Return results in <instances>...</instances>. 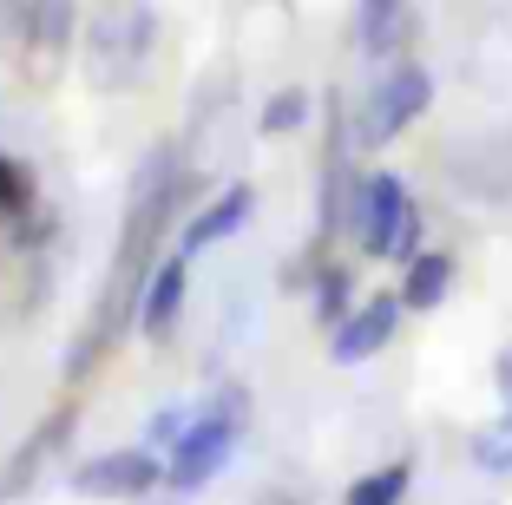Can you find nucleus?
<instances>
[{
	"instance_id": "f257e3e1",
	"label": "nucleus",
	"mask_w": 512,
	"mask_h": 505,
	"mask_svg": "<svg viewBox=\"0 0 512 505\" xmlns=\"http://www.w3.org/2000/svg\"><path fill=\"white\" fill-rule=\"evenodd\" d=\"M335 223L342 237L368 256V263H407L421 243V204L414 191L401 184V171H348L342 184V204H335Z\"/></svg>"
},
{
	"instance_id": "f03ea898",
	"label": "nucleus",
	"mask_w": 512,
	"mask_h": 505,
	"mask_svg": "<svg viewBox=\"0 0 512 505\" xmlns=\"http://www.w3.org/2000/svg\"><path fill=\"white\" fill-rule=\"evenodd\" d=\"M151 40H158V14H151V0H106V7L92 14V40H86L92 86L132 92L138 73H145V60H151Z\"/></svg>"
},
{
	"instance_id": "7ed1b4c3",
	"label": "nucleus",
	"mask_w": 512,
	"mask_h": 505,
	"mask_svg": "<svg viewBox=\"0 0 512 505\" xmlns=\"http://www.w3.org/2000/svg\"><path fill=\"white\" fill-rule=\"evenodd\" d=\"M427 105H434V73L421 60H388V73H375V86L362 92L355 105V145L362 151H381L407 132L414 119H427Z\"/></svg>"
},
{
	"instance_id": "20e7f679",
	"label": "nucleus",
	"mask_w": 512,
	"mask_h": 505,
	"mask_svg": "<svg viewBox=\"0 0 512 505\" xmlns=\"http://www.w3.org/2000/svg\"><path fill=\"white\" fill-rule=\"evenodd\" d=\"M237 433H243V407H237V401L191 407V420H184L178 440H171L165 479H171L178 492H204V486H211V479L230 466V453H237Z\"/></svg>"
},
{
	"instance_id": "39448f33",
	"label": "nucleus",
	"mask_w": 512,
	"mask_h": 505,
	"mask_svg": "<svg viewBox=\"0 0 512 505\" xmlns=\"http://www.w3.org/2000/svg\"><path fill=\"white\" fill-rule=\"evenodd\" d=\"M79 33L73 0H0V40L14 46L27 66H53Z\"/></svg>"
},
{
	"instance_id": "423d86ee",
	"label": "nucleus",
	"mask_w": 512,
	"mask_h": 505,
	"mask_svg": "<svg viewBox=\"0 0 512 505\" xmlns=\"http://www.w3.org/2000/svg\"><path fill=\"white\" fill-rule=\"evenodd\" d=\"M165 486V460L151 446H112L73 466V492L79 499H145Z\"/></svg>"
},
{
	"instance_id": "0eeeda50",
	"label": "nucleus",
	"mask_w": 512,
	"mask_h": 505,
	"mask_svg": "<svg viewBox=\"0 0 512 505\" xmlns=\"http://www.w3.org/2000/svg\"><path fill=\"white\" fill-rule=\"evenodd\" d=\"M401 315H407L401 296H362L342 322L329 328V361H335V368H362V361H375L381 348L394 342Z\"/></svg>"
},
{
	"instance_id": "6e6552de",
	"label": "nucleus",
	"mask_w": 512,
	"mask_h": 505,
	"mask_svg": "<svg viewBox=\"0 0 512 505\" xmlns=\"http://www.w3.org/2000/svg\"><path fill=\"white\" fill-rule=\"evenodd\" d=\"M184 296H191V256L171 250V256L151 263L145 289H138V309H132L151 342H171V328H178V315H184Z\"/></svg>"
},
{
	"instance_id": "1a4fd4ad",
	"label": "nucleus",
	"mask_w": 512,
	"mask_h": 505,
	"mask_svg": "<svg viewBox=\"0 0 512 505\" xmlns=\"http://www.w3.org/2000/svg\"><path fill=\"white\" fill-rule=\"evenodd\" d=\"M73 420H79V407H53V414H46L40 427L27 433V446H20L14 460L0 466V505H7V499H20V492H27L33 479L46 473V460H53V453L66 446V433H73Z\"/></svg>"
},
{
	"instance_id": "9d476101",
	"label": "nucleus",
	"mask_w": 512,
	"mask_h": 505,
	"mask_svg": "<svg viewBox=\"0 0 512 505\" xmlns=\"http://www.w3.org/2000/svg\"><path fill=\"white\" fill-rule=\"evenodd\" d=\"M250 210H256V191H250V184H230V191H217L211 204L184 223L178 250H184V256H204V250H217V243H230L243 223H250Z\"/></svg>"
},
{
	"instance_id": "9b49d317",
	"label": "nucleus",
	"mask_w": 512,
	"mask_h": 505,
	"mask_svg": "<svg viewBox=\"0 0 512 505\" xmlns=\"http://www.w3.org/2000/svg\"><path fill=\"white\" fill-rule=\"evenodd\" d=\"M414 33V0H355V46L362 60H401Z\"/></svg>"
},
{
	"instance_id": "f8f14e48",
	"label": "nucleus",
	"mask_w": 512,
	"mask_h": 505,
	"mask_svg": "<svg viewBox=\"0 0 512 505\" xmlns=\"http://www.w3.org/2000/svg\"><path fill=\"white\" fill-rule=\"evenodd\" d=\"M401 309H414V315H434L440 302L453 296V256L447 250H414L401 263Z\"/></svg>"
},
{
	"instance_id": "ddd939ff",
	"label": "nucleus",
	"mask_w": 512,
	"mask_h": 505,
	"mask_svg": "<svg viewBox=\"0 0 512 505\" xmlns=\"http://www.w3.org/2000/svg\"><path fill=\"white\" fill-rule=\"evenodd\" d=\"M309 112H316V99H309V86H283L263 99V112H256V132L263 138H289L309 125Z\"/></svg>"
},
{
	"instance_id": "4468645a",
	"label": "nucleus",
	"mask_w": 512,
	"mask_h": 505,
	"mask_svg": "<svg viewBox=\"0 0 512 505\" xmlns=\"http://www.w3.org/2000/svg\"><path fill=\"white\" fill-rule=\"evenodd\" d=\"M407 486H414V466L394 460V466H375V473L355 479L342 505H401V499H407Z\"/></svg>"
},
{
	"instance_id": "2eb2a0df",
	"label": "nucleus",
	"mask_w": 512,
	"mask_h": 505,
	"mask_svg": "<svg viewBox=\"0 0 512 505\" xmlns=\"http://www.w3.org/2000/svg\"><path fill=\"white\" fill-rule=\"evenodd\" d=\"M467 453H473V466H480V473H512V407L473 433Z\"/></svg>"
},
{
	"instance_id": "dca6fc26",
	"label": "nucleus",
	"mask_w": 512,
	"mask_h": 505,
	"mask_svg": "<svg viewBox=\"0 0 512 505\" xmlns=\"http://www.w3.org/2000/svg\"><path fill=\"white\" fill-rule=\"evenodd\" d=\"M355 302H362V296H355V283H348V263H322L316 269V315L335 328Z\"/></svg>"
},
{
	"instance_id": "f3484780",
	"label": "nucleus",
	"mask_w": 512,
	"mask_h": 505,
	"mask_svg": "<svg viewBox=\"0 0 512 505\" xmlns=\"http://www.w3.org/2000/svg\"><path fill=\"white\" fill-rule=\"evenodd\" d=\"M493 387H499V401L512 407V348H499V361H493Z\"/></svg>"
}]
</instances>
